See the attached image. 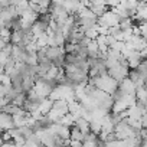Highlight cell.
Returning a JSON list of instances; mask_svg holds the SVG:
<instances>
[{
  "instance_id": "obj_3",
  "label": "cell",
  "mask_w": 147,
  "mask_h": 147,
  "mask_svg": "<svg viewBox=\"0 0 147 147\" xmlns=\"http://www.w3.org/2000/svg\"><path fill=\"white\" fill-rule=\"evenodd\" d=\"M144 88H146V90H147V80H146V81H144Z\"/></svg>"
},
{
  "instance_id": "obj_2",
  "label": "cell",
  "mask_w": 147,
  "mask_h": 147,
  "mask_svg": "<svg viewBox=\"0 0 147 147\" xmlns=\"http://www.w3.org/2000/svg\"><path fill=\"white\" fill-rule=\"evenodd\" d=\"M39 147H51V146H48V144H43V143H42V144H40Z\"/></svg>"
},
{
  "instance_id": "obj_1",
  "label": "cell",
  "mask_w": 147,
  "mask_h": 147,
  "mask_svg": "<svg viewBox=\"0 0 147 147\" xmlns=\"http://www.w3.org/2000/svg\"><path fill=\"white\" fill-rule=\"evenodd\" d=\"M15 127H16L15 117L9 113H2V128H3V131H9Z\"/></svg>"
}]
</instances>
